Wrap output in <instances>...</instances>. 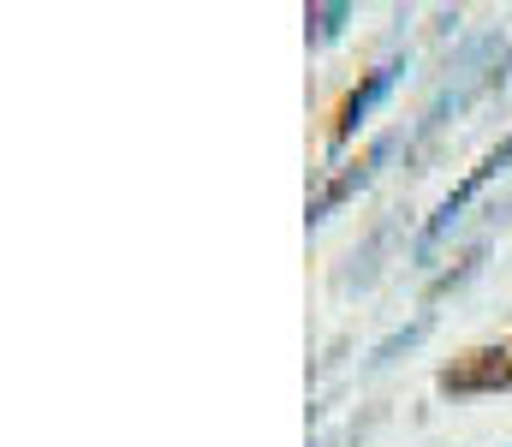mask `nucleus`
<instances>
[{"instance_id": "f257e3e1", "label": "nucleus", "mask_w": 512, "mask_h": 447, "mask_svg": "<svg viewBox=\"0 0 512 447\" xmlns=\"http://www.w3.org/2000/svg\"><path fill=\"white\" fill-rule=\"evenodd\" d=\"M387 84H393V66L370 72V84H364V90H358V96L346 102V114H340V126H346V132H352V126H358V120H364V114H370L376 102H382V96H387Z\"/></svg>"}, {"instance_id": "f03ea898", "label": "nucleus", "mask_w": 512, "mask_h": 447, "mask_svg": "<svg viewBox=\"0 0 512 447\" xmlns=\"http://www.w3.org/2000/svg\"><path fill=\"white\" fill-rule=\"evenodd\" d=\"M489 167H495V173H501V167H512V138L501 149H495V155H489Z\"/></svg>"}]
</instances>
